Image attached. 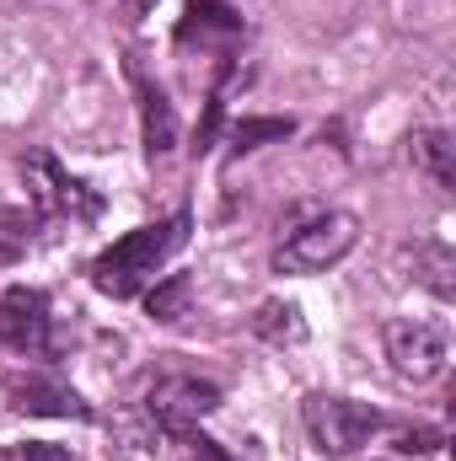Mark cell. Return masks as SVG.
<instances>
[{"label":"cell","mask_w":456,"mask_h":461,"mask_svg":"<svg viewBox=\"0 0 456 461\" xmlns=\"http://www.w3.org/2000/svg\"><path fill=\"white\" fill-rule=\"evenodd\" d=\"M188 446H194V451H188V461H231V456H221L205 435H188Z\"/></svg>","instance_id":"obj_18"},{"label":"cell","mask_w":456,"mask_h":461,"mask_svg":"<svg viewBox=\"0 0 456 461\" xmlns=\"http://www.w3.org/2000/svg\"><path fill=\"white\" fill-rule=\"evenodd\" d=\"M188 301H194V279L188 274H167L150 295H145V312L156 322H183L188 317Z\"/></svg>","instance_id":"obj_14"},{"label":"cell","mask_w":456,"mask_h":461,"mask_svg":"<svg viewBox=\"0 0 456 461\" xmlns=\"http://www.w3.org/2000/svg\"><path fill=\"white\" fill-rule=\"evenodd\" d=\"M43 344H49V295L27 290V285H11L0 295V348L38 354Z\"/></svg>","instance_id":"obj_8"},{"label":"cell","mask_w":456,"mask_h":461,"mask_svg":"<svg viewBox=\"0 0 456 461\" xmlns=\"http://www.w3.org/2000/svg\"><path fill=\"white\" fill-rule=\"evenodd\" d=\"M381 344H387V359H392V375L414 381V386L446 375V365H451V333L435 317H397V322L381 328Z\"/></svg>","instance_id":"obj_4"},{"label":"cell","mask_w":456,"mask_h":461,"mask_svg":"<svg viewBox=\"0 0 456 461\" xmlns=\"http://www.w3.org/2000/svg\"><path fill=\"white\" fill-rule=\"evenodd\" d=\"M236 43L242 38V16L226 0H188L183 22H178V43Z\"/></svg>","instance_id":"obj_9"},{"label":"cell","mask_w":456,"mask_h":461,"mask_svg":"<svg viewBox=\"0 0 456 461\" xmlns=\"http://www.w3.org/2000/svg\"><path fill=\"white\" fill-rule=\"evenodd\" d=\"M0 461H81V456H70V451H65V446H54V440H27V446L0 451Z\"/></svg>","instance_id":"obj_16"},{"label":"cell","mask_w":456,"mask_h":461,"mask_svg":"<svg viewBox=\"0 0 456 461\" xmlns=\"http://www.w3.org/2000/svg\"><path fill=\"white\" fill-rule=\"evenodd\" d=\"M252 333H258L263 344H274V348L306 344V317H301L296 301H263L258 317H252Z\"/></svg>","instance_id":"obj_11"},{"label":"cell","mask_w":456,"mask_h":461,"mask_svg":"<svg viewBox=\"0 0 456 461\" xmlns=\"http://www.w3.org/2000/svg\"><path fill=\"white\" fill-rule=\"evenodd\" d=\"M290 118H236L231 123V150L242 156V150H258V145H269V140H290Z\"/></svg>","instance_id":"obj_15"},{"label":"cell","mask_w":456,"mask_h":461,"mask_svg":"<svg viewBox=\"0 0 456 461\" xmlns=\"http://www.w3.org/2000/svg\"><path fill=\"white\" fill-rule=\"evenodd\" d=\"M150 5H156V0H123V11H129V16H145Z\"/></svg>","instance_id":"obj_19"},{"label":"cell","mask_w":456,"mask_h":461,"mask_svg":"<svg viewBox=\"0 0 456 461\" xmlns=\"http://www.w3.org/2000/svg\"><path fill=\"white\" fill-rule=\"evenodd\" d=\"M188 241V215H172L161 226H140L129 236H118L108 252L92 258V285L114 301H129L145 290V279H156V268Z\"/></svg>","instance_id":"obj_1"},{"label":"cell","mask_w":456,"mask_h":461,"mask_svg":"<svg viewBox=\"0 0 456 461\" xmlns=\"http://www.w3.org/2000/svg\"><path fill=\"white\" fill-rule=\"evenodd\" d=\"M16 172H22V188H27L32 215H43V221H59V215H70V221H97V215H103V199H97L81 177H70L49 150H27V156L16 161Z\"/></svg>","instance_id":"obj_2"},{"label":"cell","mask_w":456,"mask_h":461,"mask_svg":"<svg viewBox=\"0 0 456 461\" xmlns=\"http://www.w3.org/2000/svg\"><path fill=\"white\" fill-rule=\"evenodd\" d=\"M32 241H38V215H32V210L0 204V268L22 263V258L32 252Z\"/></svg>","instance_id":"obj_13"},{"label":"cell","mask_w":456,"mask_h":461,"mask_svg":"<svg viewBox=\"0 0 456 461\" xmlns=\"http://www.w3.org/2000/svg\"><path fill=\"white\" fill-rule=\"evenodd\" d=\"M435 446H441V429H408V435L397 440L403 456H424V451H435Z\"/></svg>","instance_id":"obj_17"},{"label":"cell","mask_w":456,"mask_h":461,"mask_svg":"<svg viewBox=\"0 0 456 461\" xmlns=\"http://www.w3.org/2000/svg\"><path fill=\"white\" fill-rule=\"evenodd\" d=\"M221 408V386L215 381H199V375H161L150 392H145V413L161 435L172 440H188L199 429V419H210Z\"/></svg>","instance_id":"obj_6"},{"label":"cell","mask_w":456,"mask_h":461,"mask_svg":"<svg viewBox=\"0 0 456 461\" xmlns=\"http://www.w3.org/2000/svg\"><path fill=\"white\" fill-rule=\"evenodd\" d=\"M408 156H414L419 172H430L435 188H451L456 183V145H451L446 129H419V134L408 140Z\"/></svg>","instance_id":"obj_10"},{"label":"cell","mask_w":456,"mask_h":461,"mask_svg":"<svg viewBox=\"0 0 456 461\" xmlns=\"http://www.w3.org/2000/svg\"><path fill=\"white\" fill-rule=\"evenodd\" d=\"M301 419H306V435L323 456H354L376 429H381V413L370 402H354V397H333V392H317L301 402Z\"/></svg>","instance_id":"obj_5"},{"label":"cell","mask_w":456,"mask_h":461,"mask_svg":"<svg viewBox=\"0 0 456 461\" xmlns=\"http://www.w3.org/2000/svg\"><path fill=\"white\" fill-rule=\"evenodd\" d=\"M354 241H360V221L349 210H323V215H312L301 230H290L279 241L274 268L279 274H323V268H333L339 258L354 252Z\"/></svg>","instance_id":"obj_3"},{"label":"cell","mask_w":456,"mask_h":461,"mask_svg":"<svg viewBox=\"0 0 456 461\" xmlns=\"http://www.w3.org/2000/svg\"><path fill=\"white\" fill-rule=\"evenodd\" d=\"M140 123H145V150L150 156H167L178 145V118L167 108V97L156 86H145V81H140Z\"/></svg>","instance_id":"obj_12"},{"label":"cell","mask_w":456,"mask_h":461,"mask_svg":"<svg viewBox=\"0 0 456 461\" xmlns=\"http://www.w3.org/2000/svg\"><path fill=\"white\" fill-rule=\"evenodd\" d=\"M0 413H22V419H92L87 397L49 375V370H11L0 375Z\"/></svg>","instance_id":"obj_7"}]
</instances>
